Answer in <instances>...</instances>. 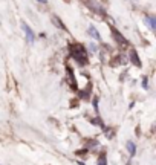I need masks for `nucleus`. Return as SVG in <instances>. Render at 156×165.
Wrapping results in <instances>:
<instances>
[{
	"instance_id": "nucleus-7",
	"label": "nucleus",
	"mask_w": 156,
	"mask_h": 165,
	"mask_svg": "<svg viewBox=\"0 0 156 165\" xmlns=\"http://www.w3.org/2000/svg\"><path fill=\"white\" fill-rule=\"evenodd\" d=\"M145 23H149L150 29H151V31H155V28H156V19H155L153 15H150V17H145Z\"/></svg>"
},
{
	"instance_id": "nucleus-5",
	"label": "nucleus",
	"mask_w": 156,
	"mask_h": 165,
	"mask_svg": "<svg viewBox=\"0 0 156 165\" xmlns=\"http://www.w3.org/2000/svg\"><path fill=\"white\" fill-rule=\"evenodd\" d=\"M66 72H68V81H69V84L72 86L74 90H77V81H75V77H74V70L70 69V67H68V69H66Z\"/></svg>"
},
{
	"instance_id": "nucleus-12",
	"label": "nucleus",
	"mask_w": 156,
	"mask_h": 165,
	"mask_svg": "<svg viewBox=\"0 0 156 165\" xmlns=\"http://www.w3.org/2000/svg\"><path fill=\"white\" fill-rule=\"evenodd\" d=\"M92 122H93V124H98V126H100V127H102V128H104V124H102V121H101L100 118H95V119H93Z\"/></svg>"
},
{
	"instance_id": "nucleus-3",
	"label": "nucleus",
	"mask_w": 156,
	"mask_h": 165,
	"mask_svg": "<svg viewBox=\"0 0 156 165\" xmlns=\"http://www.w3.org/2000/svg\"><path fill=\"white\" fill-rule=\"evenodd\" d=\"M21 29L25 31V34H26V38H28V41H29V43H32L34 40H35V37H34V32H32V29H31L29 26L25 23V21H23V23H21Z\"/></svg>"
},
{
	"instance_id": "nucleus-14",
	"label": "nucleus",
	"mask_w": 156,
	"mask_h": 165,
	"mask_svg": "<svg viewBox=\"0 0 156 165\" xmlns=\"http://www.w3.org/2000/svg\"><path fill=\"white\" fill-rule=\"evenodd\" d=\"M147 84H149V81H147V78L142 79V86H144V89H147Z\"/></svg>"
},
{
	"instance_id": "nucleus-10",
	"label": "nucleus",
	"mask_w": 156,
	"mask_h": 165,
	"mask_svg": "<svg viewBox=\"0 0 156 165\" xmlns=\"http://www.w3.org/2000/svg\"><path fill=\"white\" fill-rule=\"evenodd\" d=\"M89 95H90V89H86V90H81V92H80V96H81L83 100H87Z\"/></svg>"
},
{
	"instance_id": "nucleus-1",
	"label": "nucleus",
	"mask_w": 156,
	"mask_h": 165,
	"mask_svg": "<svg viewBox=\"0 0 156 165\" xmlns=\"http://www.w3.org/2000/svg\"><path fill=\"white\" fill-rule=\"evenodd\" d=\"M69 51H70V55L75 61H78V64L81 66H86L87 64V52L84 49L83 44L80 43H74L69 46Z\"/></svg>"
},
{
	"instance_id": "nucleus-8",
	"label": "nucleus",
	"mask_w": 156,
	"mask_h": 165,
	"mask_svg": "<svg viewBox=\"0 0 156 165\" xmlns=\"http://www.w3.org/2000/svg\"><path fill=\"white\" fill-rule=\"evenodd\" d=\"M89 34H90V35H92V37L95 38V40H98V41L101 40V35H100V32H98V31H96L95 28H93V26H90V28H89Z\"/></svg>"
},
{
	"instance_id": "nucleus-11",
	"label": "nucleus",
	"mask_w": 156,
	"mask_h": 165,
	"mask_svg": "<svg viewBox=\"0 0 156 165\" xmlns=\"http://www.w3.org/2000/svg\"><path fill=\"white\" fill-rule=\"evenodd\" d=\"M98 165H107V160H106V154L101 153L100 154V159H98Z\"/></svg>"
},
{
	"instance_id": "nucleus-13",
	"label": "nucleus",
	"mask_w": 156,
	"mask_h": 165,
	"mask_svg": "<svg viewBox=\"0 0 156 165\" xmlns=\"http://www.w3.org/2000/svg\"><path fill=\"white\" fill-rule=\"evenodd\" d=\"M93 107H95V115H98V100H93Z\"/></svg>"
},
{
	"instance_id": "nucleus-4",
	"label": "nucleus",
	"mask_w": 156,
	"mask_h": 165,
	"mask_svg": "<svg viewBox=\"0 0 156 165\" xmlns=\"http://www.w3.org/2000/svg\"><path fill=\"white\" fill-rule=\"evenodd\" d=\"M129 58H130L132 64H135L136 67H141V60H139V57H138V52L135 51V49H132V51H130V53H129Z\"/></svg>"
},
{
	"instance_id": "nucleus-6",
	"label": "nucleus",
	"mask_w": 156,
	"mask_h": 165,
	"mask_svg": "<svg viewBox=\"0 0 156 165\" xmlns=\"http://www.w3.org/2000/svg\"><path fill=\"white\" fill-rule=\"evenodd\" d=\"M52 23H54L55 26H58L60 29H63V31H68V28H66V26H64V23H63V21H61V20H60L58 17H57V15H52Z\"/></svg>"
},
{
	"instance_id": "nucleus-15",
	"label": "nucleus",
	"mask_w": 156,
	"mask_h": 165,
	"mask_svg": "<svg viewBox=\"0 0 156 165\" xmlns=\"http://www.w3.org/2000/svg\"><path fill=\"white\" fill-rule=\"evenodd\" d=\"M40 2H42V3H46V2H48V0H40Z\"/></svg>"
},
{
	"instance_id": "nucleus-9",
	"label": "nucleus",
	"mask_w": 156,
	"mask_h": 165,
	"mask_svg": "<svg viewBox=\"0 0 156 165\" xmlns=\"http://www.w3.org/2000/svg\"><path fill=\"white\" fill-rule=\"evenodd\" d=\"M127 150H129V153H130L132 156H135V153H136V145L133 144L132 141H129V142H127Z\"/></svg>"
},
{
	"instance_id": "nucleus-2",
	"label": "nucleus",
	"mask_w": 156,
	"mask_h": 165,
	"mask_svg": "<svg viewBox=\"0 0 156 165\" xmlns=\"http://www.w3.org/2000/svg\"><path fill=\"white\" fill-rule=\"evenodd\" d=\"M112 35H113V38H115V41H116L118 44H121V46H127L129 44V41L126 38H124V35L119 32L118 29H115V28H112Z\"/></svg>"
}]
</instances>
